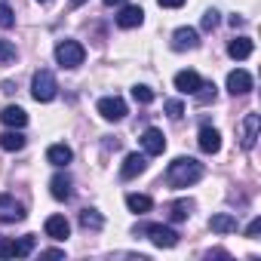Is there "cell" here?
I'll list each match as a JSON object with an SVG mask.
<instances>
[{
  "label": "cell",
  "mask_w": 261,
  "mask_h": 261,
  "mask_svg": "<svg viewBox=\"0 0 261 261\" xmlns=\"http://www.w3.org/2000/svg\"><path fill=\"white\" fill-rule=\"evenodd\" d=\"M203 178V163H197L194 157H175L166 169V181L172 188H191Z\"/></svg>",
  "instance_id": "obj_1"
},
{
  "label": "cell",
  "mask_w": 261,
  "mask_h": 261,
  "mask_svg": "<svg viewBox=\"0 0 261 261\" xmlns=\"http://www.w3.org/2000/svg\"><path fill=\"white\" fill-rule=\"evenodd\" d=\"M83 59H86V49H83L77 40H59V43H56V62H59L62 68L74 71V68L83 65Z\"/></svg>",
  "instance_id": "obj_2"
},
{
  "label": "cell",
  "mask_w": 261,
  "mask_h": 261,
  "mask_svg": "<svg viewBox=\"0 0 261 261\" xmlns=\"http://www.w3.org/2000/svg\"><path fill=\"white\" fill-rule=\"evenodd\" d=\"M136 233H148V240H151L154 246H160V249L178 246V233H175L172 227H166V224H139Z\"/></svg>",
  "instance_id": "obj_3"
},
{
  "label": "cell",
  "mask_w": 261,
  "mask_h": 261,
  "mask_svg": "<svg viewBox=\"0 0 261 261\" xmlns=\"http://www.w3.org/2000/svg\"><path fill=\"white\" fill-rule=\"evenodd\" d=\"M56 92H59V83H56L53 71H37L34 80H31V95H34L37 101H53Z\"/></svg>",
  "instance_id": "obj_4"
},
{
  "label": "cell",
  "mask_w": 261,
  "mask_h": 261,
  "mask_svg": "<svg viewBox=\"0 0 261 261\" xmlns=\"http://www.w3.org/2000/svg\"><path fill=\"white\" fill-rule=\"evenodd\" d=\"M34 246H37V240H34L31 233L22 237V240H7V237H0V258H25V255L34 252Z\"/></svg>",
  "instance_id": "obj_5"
},
{
  "label": "cell",
  "mask_w": 261,
  "mask_h": 261,
  "mask_svg": "<svg viewBox=\"0 0 261 261\" xmlns=\"http://www.w3.org/2000/svg\"><path fill=\"white\" fill-rule=\"evenodd\" d=\"M22 218H25L22 203H16L10 194H0V224H16Z\"/></svg>",
  "instance_id": "obj_6"
},
{
  "label": "cell",
  "mask_w": 261,
  "mask_h": 261,
  "mask_svg": "<svg viewBox=\"0 0 261 261\" xmlns=\"http://www.w3.org/2000/svg\"><path fill=\"white\" fill-rule=\"evenodd\" d=\"M98 114L105 117V120H123L126 117V101L120 98V95H105L101 101H98Z\"/></svg>",
  "instance_id": "obj_7"
},
{
  "label": "cell",
  "mask_w": 261,
  "mask_h": 261,
  "mask_svg": "<svg viewBox=\"0 0 261 261\" xmlns=\"http://www.w3.org/2000/svg\"><path fill=\"white\" fill-rule=\"evenodd\" d=\"M227 92H230V95H246V92H252V74L243 71V68L230 71V74H227Z\"/></svg>",
  "instance_id": "obj_8"
},
{
  "label": "cell",
  "mask_w": 261,
  "mask_h": 261,
  "mask_svg": "<svg viewBox=\"0 0 261 261\" xmlns=\"http://www.w3.org/2000/svg\"><path fill=\"white\" fill-rule=\"evenodd\" d=\"M142 148H145V154L148 157H157V154H163L166 151V139H163V133H160V129H145V133H142Z\"/></svg>",
  "instance_id": "obj_9"
},
{
  "label": "cell",
  "mask_w": 261,
  "mask_h": 261,
  "mask_svg": "<svg viewBox=\"0 0 261 261\" xmlns=\"http://www.w3.org/2000/svg\"><path fill=\"white\" fill-rule=\"evenodd\" d=\"M258 126H261V117H258V114H246V117H243V136H240V145H243L246 151H252V148H255Z\"/></svg>",
  "instance_id": "obj_10"
},
{
  "label": "cell",
  "mask_w": 261,
  "mask_h": 261,
  "mask_svg": "<svg viewBox=\"0 0 261 261\" xmlns=\"http://www.w3.org/2000/svg\"><path fill=\"white\" fill-rule=\"evenodd\" d=\"M197 142H200V151L203 154H218L221 151V133H218L215 126H203Z\"/></svg>",
  "instance_id": "obj_11"
},
{
  "label": "cell",
  "mask_w": 261,
  "mask_h": 261,
  "mask_svg": "<svg viewBox=\"0 0 261 261\" xmlns=\"http://www.w3.org/2000/svg\"><path fill=\"white\" fill-rule=\"evenodd\" d=\"M200 46V34L194 28H178L172 34V49L175 53H185V49H197Z\"/></svg>",
  "instance_id": "obj_12"
},
{
  "label": "cell",
  "mask_w": 261,
  "mask_h": 261,
  "mask_svg": "<svg viewBox=\"0 0 261 261\" xmlns=\"http://www.w3.org/2000/svg\"><path fill=\"white\" fill-rule=\"evenodd\" d=\"M148 169V157L145 154H129L126 160H123V169H120V178H136V175H142Z\"/></svg>",
  "instance_id": "obj_13"
},
{
  "label": "cell",
  "mask_w": 261,
  "mask_h": 261,
  "mask_svg": "<svg viewBox=\"0 0 261 261\" xmlns=\"http://www.w3.org/2000/svg\"><path fill=\"white\" fill-rule=\"evenodd\" d=\"M200 83H203V77H200L197 71H178V74H175V89H178L181 95H194V92L200 89Z\"/></svg>",
  "instance_id": "obj_14"
},
{
  "label": "cell",
  "mask_w": 261,
  "mask_h": 261,
  "mask_svg": "<svg viewBox=\"0 0 261 261\" xmlns=\"http://www.w3.org/2000/svg\"><path fill=\"white\" fill-rule=\"evenodd\" d=\"M145 22V10L142 7H123L120 16H117V25L120 28H139Z\"/></svg>",
  "instance_id": "obj_15"
},
{
  "label": "cell",
  "mask_w": 261,
  "mask_h": 261,
  "mask_svg": "<svg viewBox=\"0 0 261 261\" xmlns=\"http://www.w3.org/2000/svg\"><path fill=\"white\" fill-rule=\"evenodd\" d=\"M68 233H71V224H68L65 215H49V218H46V237H53V240H68Z\"/></svg>",
  "instance_id": "obj_16"
},
{
  "label": "cell",
  "mask_w": 261,
  "mask_h": 261,
  "mask_svg": "<svg viewBox=\"0 0 261 261\" xmlns=\"http://www.w3.org/2000/svg\"><path fill=\"white\" fill-rule=\"evenodd\" d=\"M0 120H4L7 126H13V129H25V126H28V114H25L19 105H7L4 114H0Z\"/></svg>",
  "instance_id": "obj_17"
},
{
  "label": "cell",
  "mask_w": 261,
  "mask_h": 261,
  "mask_svg": "<svg viewBox=\"0 0 261 261\" xmlns=\"http://www.w3.org/2000/svg\"><path fill=\"white\" fill-rule=\"evenodd\" d=\"M49 194L56 197V200H71V178L65 175V172H56L53 175V181H49Z\"/></svg>",
  "instance_id": "obj_18"
},
{
  "label": "cell",
  "mask_w": 261,
  "mask_h": 261,
  "mask_svg": "<svg viewBox=\"0 0 261 261\" xmlns=\"http://www.w3.org/2000/svg\"><path fill=\"white\" fill-rule=\"evenodd\" d=\"M46 160H49L53 166H59V169H62V166H68V163L74 160V151H71L68 145H53V148L46 151Z\"/></svg>",
  "instance_id": "obj_19"
},
{
  "label": "cell",
  "mask_w": 261,
  "mask_h": 261,
  "mask_svg": "<svg viewBox=\"0 0 261 261\" xmlns=\"http://www.w3.org/2000/svg\"><path fill=\"white\" fill-rule=\"evenodd\" d=\"M209 227H212L215 233H233V230H237V218L227 215V212H218V215L209 218Z\"/></svg>",
  "instance_id": "obj_20"
},
{
  "label": "cell",
  "mask_w": 261,
  "mask_h": 261,
  "mask_svg": "<svg viewBox=\"0 0 261 261\" xmlns=\"http://www.w3.org/2000/svg\"><path fill=\"white\" fill-rule=\"evenodd\" d=\"M227 56H230V59H237V62L249 59V56H252V40H249V37H237V40H230Z\"/></svg>",
  "instance_id": "obj_21"
},
{
  "label": "cell",
  "mask_w": 261,
  "mask_h": 261,
  "mask_svg": "<svg viewBox=\"0 0 261 261\" xmlns=\"http://www.w3.org/2000/svg\"><path fill=\"white\" fill-rule=\"evenodd\" d=\"M126 206L133 209V212H139V215H145V212H151L154 200H151V197H145V194H126Z\"/></svg>",
  "instance_id": "obj_22"
},
{
  "label": "cell",
  "mask_w": 261,
  "mask_h": 261,
  "mask_svg": "<svg viewBox=\"0 0 261 261\" xmlns=\"http://www.w3.org/2000/svg\"><path fill=\"white\" fill-rule=\"evenodd\" d=\"M80 227H83V230H101V227H105V218H101L95 209H83V212H80Z\"/></svg>",
  "instance_id": "obj_23"
},
{
  "label": "cell",
  "mask_w": 261,
  "mask_h": 261,
  "mask_svg": "<svg viewBox=\"0 0 261 261\" xmlns=\"http://www.w3.org/2000/svg\"><path fill=\"white\" fill-rule=\"evenodd\" d=\"M0 148H4V151H22L25 148V136L19 133V129H16V133H4V136H0Z\"/></svg>",
  "instance_id": "obj_24"
},
{
  "label": "cell",
  "mask_w": 261,
  "mask_h": 261,
  "mask_svg": "<svg viewBox=\"0 0 261 261\" xmlns=\"http://www.w3.org/2000/svg\"><path fill=\"white\" fill-rule=\"evenodd\" d=\"M191 209H194V203H191V200H175V203L169 206V218H172V221H188Z\"/></svg>",
  "instance_id": "obj_25"
},
{
  "label": "cell",
  "mask_w": 261,
  "mask_h": 261,
  "mask_svg": "<svg viewBox=\"0 0 261 261\" xmlns=\"http://www.w3.org/2000/svg\"><path fill=\"white\" fill-rule=\"evenodd\" d=\"M194 95H197V101H200V105L215 101V83H200V89H197Z\"/></svg>",
  "instance_id": "obj_26"
},
{
  "label": "cell",
  "mask_w": 261,
  "mask_h": 261,
  "mask_svg": "<svg viewBox=\"0 0 261 261\" xmlns=\"http://www.w3.org/2000/svg\"><path fill=\"white\" fill-rule=\"evenodd\" d=\"M16 46L10 43V40H0V65H10V62H16Z\"/></svg>",
  "instance_id": "obj_27"
},
{
  "label": "cell",
  "mask_w": 261,
  "mask_h": 261,
  "mask_svg": "<svg viewBox=\"0 0 261 261\" xmlns=\"http://www.w3.org/2000/svg\"><path fill=\"white\" fill-rule=\"evenodd\" d=\"M133 98H136L139 105H151V101H154V89H151V86H136V89H133Z\"/></svg>",
  "instance_id": "obj_28"
},
{
  "label": "cell",
  "mask_w": 261,
  "mask_h": 261,
  "mask_svg": "<svg viewBox=\"0 0 261 261\" xmlns=\"http://www.w3.org/2000/svg\"><path fill=\"white\" fill-rule=\"evenodd\" d=\"M16 25V16H13V10L7 7V4H0V28H13Z\"/></svg>",
  "instance_id": "obj_29"
},
{
  "label": "cell",
  "mask_w": 261,
  "mask_h": 261,
  "mask_svg": "<svg viewBox=\"0 0 261 261\" xmlns=\"http://www.w3.org/2000/svg\"><path fill=\"white\" fill-rule=\"evenodd\" d=\"M166 114H169L172 120H181V114H185V105H181L178 98H169V101H166Z\"/></svg>",
  "instance_id": "obj_30"
},
{
  "label": "cell",
  "mask_w": 261,
  "mask_h": 261,
  "mask_svg": "<svg viewBox=\"0 0 261 261\" xmlns=\"http://www.w3.org/2000/svg\"><path fill=\"white\" fill-rule=\"evenodd\" d=\"M215 25H218V13H215V10H206V13H203V28L212 31Z\"/></svg>",
  "instance_id": "obj_31"
},
{
  "label": "cell",
  "mask_w": 261,
  "mask_h": 261,
  "mask_svg": "<svg viewBox=\"0 0 261 261\" xmlns=\"http://www.w3.org/2000/svg\"><path fill=\"white\" fill-rule=\"evenodd\" d=\"M258 230H261V218H252V221H249V227H246V237H249V240H255V237H258Z\"/></svg>",
  "instance_id": "obj_32"
},
{
  "label": "cell",
  "mask_w": 261,
  "mask_h": 261,
  "mask_svg": "<svg viewBox=\"0 0 261 261\" xmlns=\"http://www.w3.org/2000/svg\"><path fill=\"white\" fill-rule=\"evenodd\" d=\"M157 4L166 10H178V7H185V0H157Z\"/></svg>",
  "instance_id": "obj_33"
},
{
  "label": "cell",
  "mask_w": 261,
  "mask_h": 261,
  "mask_svg": "<svg viewBox=\"0 0 261 261\" xmlns=\"http://www.w3.org/2000/svg\"><path fill=\"white\" fill-rule=\"evenodd\" d=\"M43 255H46V258H62V255H65V252H62V249H46V252H43Z\"/></svg>",
  "instance_id": "obj_34"
},
{
  "label": "cell",
  "mask_w": 261,
  "mask_h": 261,
  "mask_svg": "<svg viewBox=\"0 0 261 261\" xmlns=\"http://www.w3.org/2000/svg\"><path fill=\"white\" fill-rule=\"evenodd\" d=\"M126 0H105V7H123Z\"/></svg>",
  "instance_id": "obj_35"
},
{
  "label": "cell",
  "mask_w": 261,
  "mask_h": 261,
  "mask_svg": "<svg viewBox=\"0 0 261 261\" xmlns=\"http://www.w3.org/2000/svg\"><path fill=\"white\" fill-rule=\"evenodd\" d=\"M40 4H53V0H40Z\"/></svg>",
  "instance_id": "obj_36"
}]
</instances>
